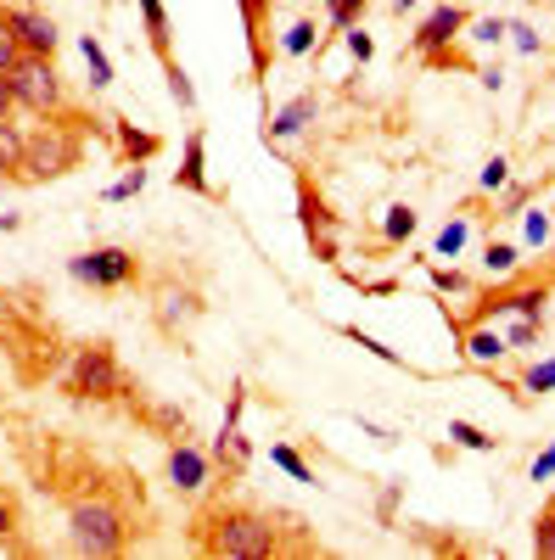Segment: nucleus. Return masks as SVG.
I'll return each mask as SVG.
<instances>
[{
	"label": "nucleus",
	"instance_id": "f3484780",
	"mask_svg": "<svg viewBox=\"0 0 555 560\" xmlns=\"http://www.w3.org/2000/svg\"><path fill=\"white\" fill-rule=\"evenodd\" d=\"M113 135H118V152H124V163H147V158H158V147H163L158 135L135 129V124H113Z\"/></svg>",
	"mask_w": 555,
	"mask_h": 560
},
{
	"label": "nucleus",
	"instance_id": "ea45409f",
	"mask_svg": "<svg viewBox=\"0 0 555 560\" xmlns=\"http://www.w3.org/2000/svg\"><path fill=\"white\" fill-rule=\"evenodd\" d=\"M528 242H533V247H544V242H550V213H539V208L528 213Z\"/></svg>",
	"mask_w": 555,
	"mask_h": 560
},
{
	"label": "nucleus",
	"instance_id": "7ed1b4c3",
	"mask_svg": "<svg viewBox=\"0 0 555 560\" xmlns=\"http://www.w3.org/2000/svg\"><path fill=\"white\" fill-rule=\"evenodd\" d=\"M12 96H18V113H34V118H57L62 102H68V90H62V73L51 68V57H34L23 51L12 62Z\"/></svg>",
	"mask_w": 555,
	"mask_h": 560
},
{
	"label": "nucleus",
	"instance_id": "9d476101",
	"mask_svg": "<svg viewBox=\"0 0 555 560\" xmlns=\"http://www.w3.org/2000/svg\"><path fill=\"white\" fill-rule=\"evenodd\" d=\"M460 28H466V12H460V7H438V12H427V18H421V28L409 34V45L432 62V57H443L449 45L460 39Z\"/></svg>",
	"mask_w": 555,
	"mask_h": 560
},
{
	"label": "nucleus",
	"instance_id": "f8f14e48",
	"mask_svg": "<svg viewBox=\"0 0 555 560\" xmlns=\"http://www.w3.org/2000/svg\"><path fill=\"white\" fill-rule=\"evenodd\" d=\"M203 147H208V140H203V129H192V135H185V158H180V168H174V185H180V191H197V197H208V202H219V191H213V185H208V163H203Z\"/></svg>",
	"mask_w": 555,
	"mask_h": 560
},
{
	"label": "nucleus",
	"instance_id": "dca6fc26",
	"mask_svg": "<svg viewBox=\"0 0 555 560\" xmlns=\"http://www.w3.org/2000/svg\"><path fill=\"white\" fill-rule=\"evenodd\" d=\"M23 129L12 118H0V179H23Z\"/></svg>",
	"mask_w": 555,
	"mask_h": 560
},
{
	"label": "nucleus",
	"instance_id": "2eb2a0df",
	"mask_svg": "<svg viewBox=\"0 0 555 560\" xmlns=\"http://www.w3.org/2000/svg\"><path fill=\"white\" fill-rule=\"evenodd\" d=\"M544 287H533V292H511V298H488V319H499V314H517V319H544Z\"/></svg>",
	"mask_w": 555,
	"mask_h": 560
},
{
	"label": "nucleus",
	"instance_id": "58836bf2",
	"mask_svg": "<svg viewBox=\"0 0 555 560\" xmlns=\"http://www.w3.org/2000/svg\"><path fill=\"white\" fill-rule=\"evenodd\" d=\"M539 342V319H517L511 325V348H533Z\"/></svg>",
	"mask_w": 555,
	"mask_h": 560
},
{
	"label": "nucleus",
	"instance_id": "423d86ee",
	"mask_svg": "<svg viewBox=\"0 0 555 560\" xmlns=\"http://www.w3.org/2000/svg\"><path fill=\"white\" fill-rule=\"evenodd\" d=\"M68 275L73 280H84V287H129L135 275H141V264H135V253L129 247H90V253H79V258H68Z\"/></svg>",
	"mask_w": 555,
	"mask_h": 560
},
{
	"label": "nucleus",
	"instance_id": "20e7f679",
	"mask_svg": "<svg viewBox=\"0 0 555 560\" xmlns=\"http://www.w3.org/2000/svg\"><path fill=\"white\" fill-rule=\"evenodd\" d=\"M68 398H96V404H113V398H124V364H118V353L107 348V342H84L79 353H73V370H68Z\"/></svg>",
	"mask_w": 555,
	"mask_h": 560
},
{
	"label": "nucleus",
	"instance_id": "393cba45",
	"mask_svg": "<svg viewBox=\"0 0 555 560\" xmlns=\"http://www.w3.org/2000/svg\"><path fill=\"white\" fill-rule=\"evenodd\" d=\"M517 264H522V253H517L511 242H488V253H483V269H488V275L505 280V275H517Z\"/></svg>",
	"mask_w": 555,
	"mask_h": 560
},
{
	"label": "nucleus",
	"instance_id": "aec40b11",
	"mask_svg": "<svg viewBox=\"0 0 555 560\" xmlns=\"http://www.w3.org/2000/svg\"><path fill=\"white\" fill-rule=\"evenodd\" d=\"M449 443L472 448V454H494V443H499V438H488L483 427H472V420H449Z\"/></svg>",
	"mask_w": 555,
	"mask_h": 560
},
{
	"label": "nucleus",
	"instance_id": "a211bd4d",
	"mask_svg": "<svg viewBox=\"0 0 555 560\" xmlns=\"http://www.w3.org/2000/svg\"><path fill=\"white\" fill-rule=\"evenodd\" d=\"M141 7V23H147V45L158 51V62H169V12H163V0H135Z\"/></svg>",
	"mask_w": 555,
	"mask_h": 560
},
{
	"label": "nucleus",
	"instance_id": "72a5a7b5",
	"mask_svg": "<svg viewBox=\"0 0 555 560\" xmlns=\"http://www.w3.org/2000/svg\"><path fill=\"white\" fill-rule=\"evenodd\" d=\"M505 34H511V23H505V18H483V23L472 28V39H477V45H499Z\"/></svg>",
	"mask_w": 555,
	"mask_h": 560
},
{
	"label": "nucleus",
	"instance_id": "cd10ccee",
	"mask_svg": "<svg viewBox=\"0 0 555 560\" xmlns=\"http://www.w3.org/2000/svg\"><path fill=\"white\" fill-rule=\"evenodd\" d=\"M163 73H169V96H174L180 107H197V90H192V79H185V68H180L174 57L163 62Z\"/></svg>",
	"mask_w": 555,
	"mask_h": 560
},
{
	"label": "nucleus",
	"instance_id": "c85d7f7f",
	"mask_svg": "<svg viewBox=\"0 0 555 560\" xmlns=\"http://www.w3.org/2000/svg\"><path fill=\"white\" fill-rule=\"evenodd\" d=\"M533 555H544V560H555V504L544 510V516L533 522Z\"/></svg>",
	"mask_w": 555,
	"mask_h": 560
},
{
	"label": "nucleus",
	"instance_id": "5701e85b",
	"mask_svg": "<svg viewBox=\"0 0 555 560\" xmlns=\"http://www.w3.org/2000/svg\"><path fill=\"white\" fill-rule=\"evenodd\" d=\"M466 353H472L477 364H488V359H499V353H511V342H505L499 331H466Z\"/></svg>",
	"mask_w": 555,
	"mask_h": 560
},
{
	"label": "nucleus",
	"instance_id": "a878e982",
	"mask_svg": "<svg viewBox=\"0 0 555 560\" xmlns=\"http://www.w3.org/2000/svg\"><path fill=\"white\" fill-rule=\"evenodd\" d=\"M415 224H421V213L398 202V208H388V224H382V236H388V242H409V236H415Z\"/></svg>",
	"mask_w": 555,
	"mask_h": 560
},
{
	"label": "nucleus",
	"instance_id": "a19ab883",
	"mask_svg": "<svg viewBox=\"0 0 555 560\" xmlns=\"http://www.w3.org/2000/svg\"><path fill=\"white\" fill-rule=\"evenodd\" d=\"M528 477H533V482H550V477H555V443L533 459V471H528Z\"/></svg>",
	"mask_w": 555,
	"mask_h": 560
},
{
	"label": "nucleus",
	"instance_id": "c756f323",
	"mask_svg": "<svg viewBox=\"0 0 555 560\" xmlns=\"http://www.w3.org/2000/svg\"><path fill=\"white\" fill-rule=\"evenodd\" d=\"M141 185H147V163H129V174H124L118 185H107V202H129Z\"/></svg>",
	"mask_w": 555,
	"mask_h": 560
},
{
	"label": "nucleus",
	"instance_id": "6ab92c4d",
	"mask_svg": "<svg viewBox=\"0 0 555 560\" xmlns=\"http://www.w3.org/2000/svg\"><path fill=\"white\" fill-rule=\"evenodd\" d=\"M79 57H84L90 84H96V90H107V84H113V62H107V51H102V39H96V34H84V39H79Z\"/></svg>",
	"mask_w": 555,
	"mask_h": 560
},
{
	"label": "nucleus",
	"instance_id": "473e14b6",
	"mask_svg": "<svg viewBox=\"0 0 555 560\" xmlns=\"http://www.w3.org/2000/svg\"><path fill=\"white\" fill-rule=\"evenodd\" d=\"M343 34H348V57H354V62H370V57H377V45H370V34H365L359 23L343 28Z\"/></svg>",
	"mask_w": 555,
	"mask_h": 560
},
{
	"label": "nucleus",
	"instance_id": "f03ea898",
	"mask_svg": "<svg viewBox=\"0 0 555 560\" xmlns=\"http://www.w3.org/2000/svg\"><path fill=\"white\" fill-rule=\"evenodd\" d=\"M79 158H84L79 129L45 118V129H34V135L23 140V179H28V185H39V179H62V174L79 168Z\"/></svg>",
	"mask_w": 555,
	"mask_h": 560
},
{
	"label": "nucleus",
	"instance_id": "412c9836",
	"mask_svg": "<svg viewBox=\"0 0 555 560\" xmlns=\"http://www.w3.org/2000/svg\"><path fill=\"white\" fill-rule=\"evenodd\" d=\"M343 337H348L354 348H365L370 359H382V364H393V370H409V364H404V353H393V348H388V342H377V337H365L359 325H343Z\"/></svg>",
	"mask_w": 555,
	"mask_h": 560
},
{
	"label": "nucleus",
	"instance_id": "0eeeda50",
	"mask_svg": "<svg viewBox=\"0 0 555 560\" xmlns=\"http://www.w3.org/2000/svg\"><path fill=\"white\" fill-rule=\"evenodd\" d=\"M242 404H247V387L236 382V393H230V415H224V432L213 443V459L224 465V477H242L247 459H253V443L242 438Z\"/></svg>",
	"mask_w": 555,
	"mask_h": 560
},
{
	"label": "nucleus",
	"instance_id": "4468645a",
	"mask_svg": "<svg viewBox=\"0 0 555 560\" xmlns=\"http://www.w3.org/2000/svg\"><path fill=\"white\" fill-rule=\"evenodd\" d=\"M197 314H203V303H197L192 292H174V287H163V292H158V325H163L169 337L180 331V325H192Z\"/></svg>",
	"mask_w": 555,
	"mask_h": 560
},
{
	"label": "nucleus",
	"instance_id": "6e6552de",
	"mask_svg": "<svg viewBox=\"0 0 555 560\" xmlns=\"http://www.w3.org/2000/svg\"><path fill=\"white\" fill-rule=\"evenodd\" d=\"M0 23L18 34L23 51H34V57H51L57 51V23L45 18L39 7H0Z\"/></svg>",
	"mask_w": 555,
	"mask_h": 560
},
{
	"label": "nucleus",
	"instance_id": "c9c22d12",
	"mask_svg": "<svg viewBox=\"0 0 555 560\" xmlns=\"http://www.w3.org/2000/svg\"><path fill=\"white\" fill-rule=\"evenodd\" d=\"M505 179H511V163H505V158H488V163H483V191H499Z\"/></svg>",
	"mask_w": 555,
	"mask_h": 560
},
{
	"label": "nucleus",
	"instance_id": "f704fd0d",
	"mask_svg": "<svg viewBox=\"0 0 555 560\" xmlns=\"http://www.w3.org/2000/svg\"><path fill=\"white\" fill-rule=\"evenodd\" d=\"M23 57V45H18V34L7 28V23H0V73H12V62Z\"/></svg>",
	"mask_w": 555,
	"mask_h": 560
},
{
	"label": "nucleus",
	"instance_id": "bb28decb",
	"mask_svg": "<svg viewBox=\"0 0 555 560\" xmlns=\"http://www.w3.org/2000/svg\"><path fill=\"white\" fill-rule=\"evenodd\" d=\"M533 393H539V398H544V393H555V353H550V359H539V364L528 370V376H522V398H533Z\"/></svg>",
	"mask_w": 555,
	"mask_h": 560
},
{
	"label": "nucleus",
	"instance_id": "7c9ffc66",
	"mask_svg": "<svg viewBox=\"0 0 555 560\" xmlns=\"http://www.w3.org/2000/svg\"><path fill=\"white\" fill-rule=\"evenodd\" d=\"M326 12H332V28H354L359 12H365V0H326Z\"/></svg>",
	"mask_w": 555,
	"mask_h": 560
},
{
	"label": "nucleus",
	"instance_id": "b1692460",
	"mask_svg": "<svg viewBox=\"0 0 555 560\" xmlns=\"http://www.w3.org/2000/svg\"><path fill=\"white\" fill-rule=\"evenodd\" d=\"M466 236H472V224H466V219H449V224L438 230V242H432V258H454L460 247H466Z\"/></svg>",
	"mask_w": 555,
	"mask_h": 560
},
{
	"label": "nucleus",
	"instance_id": "f257e3e1",
	"mask_svg": "<svg viewBox=\"0 0 555 560\" xmlns=\"http://www.w3.org/2000/svg\"><path fill=\"white\" fill-rule=\"evenodd\" d=\"M197 544L208 555H230V560H264L281 549V533L269 527V516H253V510H219L197 527Z\"/></svg>",
	"mask_w": 555,
	"mask_h": 560
},
{
	"label": "nucleus",
	"instance_id": "37998d69",
	"mask_svg": "<svg viewBox=\"0 0 555 560\" xmlns=\"http://www.w3.org/2000/svg\"><path fill=\"white\" fill-rule=\"evenodd\" d=\"M12 527H18V510L0 499V538H12Z\"/></svg>",
	"mask_w": 555,
	"mask_h": 560
},
{
	"label": "nucleus",
	"instance_id": "2f4dec72",
	"mask_svg": "<svg viewBox=\"0 0 555 560\" xmlns=\"http://www.w3.org/2000/svg\"><path fill=\"white\" fill-rule=\"evenodd\" d=\"M432 287H438V292H454V298H460V292H472V280L460 275V269H438V264H432Z\"/></svg>",
	"mask_w": 555,
	"mask_h": 560
},
{
	"label": "nucleus",
	"instance_id": "c03bdc74",
	"mask_svg": "<svg viewBox=\"0 0 555 560\" xmlns=\"http://www.w3.org/2000/svg\"><path fill=\"white\" fill-rule=\"evenodd\" d=\"M393 12L404 18V12H415V0H393Z\"/></svg>",
	"mask_w": 555,
	"mask_h": 560
},
{
	"label": "nucleus",
	"instance_id": "79ce46f5",
	"mask_svg": "<svg viewBox=\"0 0 555 560\" xmlns=\"http://www.w3.org/2000/svg\"><path fill=\"white\" fill-rule=\"evenodd\" d=\"M18 113V96H12V79L0 73V118H12Z\"/></svg>",
	"mask_w": 555,
	"mask_h": 560
},
{
	"label": "nucleus",
	"instance_id": "e433bc0d",
	"mask_svg": "<svg viewBox=\"0 0 555 560\" xmlns=\"http://www.w3.org/2000/svg\"><path fill=\"white\" fill-rule=\"evenodd\" d=\"M309 45H314V23H292V28H287V51H292V57H303Z\"/></svg>",
	"mask_w": 555,
	"mask_h": 560
},
{
	"label": "nucleus",
	"instance_id": "39448f33",
	"mask_svg": "<svg viewBox=\"0 0 555 560\" xmlns=\"http://www.w3.org/2000/svg\"><path fill=\"white\" fill-rule=\"evenodd\" d=\"M73 549L79 555H118L129 544V522H124V510L113 504H73Z\"/></svg>",
	"mask_w": 555,
	"mask_h": 560
},
{
	"label": "nucleus",
	"instance_id": "1a4fd4ad",
	"mask_svg": "<svg viewBox=\"0 0 555 560\" xmlns=\"http://www.w3.org/2000/svg\"><path fill=\"white\" fill-rule=\"evenodd\" d=\"M298 213H303V230H309V242H314V253L326 258V264H337V219H332V208L320 202V191L303 179L298 185Z\"/></svg>",
	"mask_w": 555,
	"mask_h": 560
},
{
	"label": "nucleus",
	"instance_id": "ddd939ff",
	"mask_svg": "<svg viewBox=\"0 0 555 560\" xmlns=\"http://www.w3.org/2000/svg\"><path fill=\"white\" fill-rule=\"evenodd\" d=\"M314 113H320V102L303 90V96H292L281 113H275V118L264 124V140H292V135H303V129L314 124Z\"/></svg>",
	"mask_w": 555,
	"mask_h": 560
},
{
	"label": "nucleus",
	"instance_id": "4c0bfd02",
	"mask_svg": "<svg viewBox=\"0 0 555 560\" xmlns=\"http://www.w3.org/2000/svg\"><path fill=\"white\" fill-rule=\"evenodd\" d=\"M511 34H517V51H522V57H539V51H544V39H539L528 23H511Z\"/></svg>",
	"mask_w": 555,
	"mask_h": 560
},
{
	"label": "nucleus",
	"instance_id": "9b49d317",
	"mask_svg": "<svg viewBox=\"0 0 555 560\" xmlns=\"http://www.w3.org/2000/svg\"><path fill=\"white\" fill-rule=\"evenodd\" d=\"M169 482H174V493H203L208 488V454L180 438L169 448Z\"/></svg>",
	"mask_w": 555,
	"mask_h": 560
},
{
	"label": "nucleus",
	"instance_id": "4be33fe9",
	"mask_svg": "<svg viewBox=\"0 0 555 560\" xmlns=\"http://www.w3.org/2000/svg\"><path fill=\"white\" fill-rule=\"evenodd\" d=\"M269 465H281L292 482H320V477L309 471V459H303L298 448H287V443H275V448H269Z\"/></svg>",
	"mask_w": 555,
	"mask_h": 560
}]
</instances>
